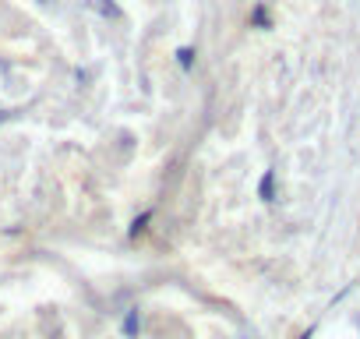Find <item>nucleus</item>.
<instances>
[{
	"label": "nucleus",
	"mask_w": 360,
	"mask_h": 339,
	"mask_svg": "<svg viewBox=\"0 0 360 339\" xmlns=\"http://www.w3.org/2000/svg\"><path fill=\"white\" fill-rule=\"evenodd\" d=\"M262 198H272V174L262 181Z\"/></svg>",
	"instance_id": "nucleus-2"
},
{
	"label": "nucleus",
	"mask_w": 360,
	"mask_h": 339,
	"mask_svg": "<svg viewBox=\"0 0 360 339\" xmlns=\"http://www.w3.org/2000/svg\"><path fill=\"white\" fill-rule=\"evenodd\" d=\"M124 332H127V335H134V332H138V311H131V314H127V321H124Z\"/></svg>",
	"instance_id": "nucleus-1"
}]
</instances>
